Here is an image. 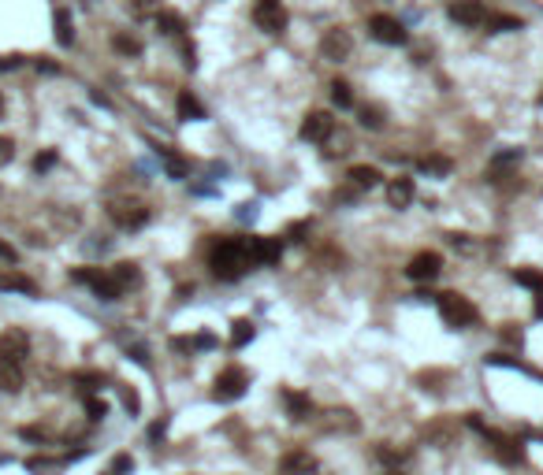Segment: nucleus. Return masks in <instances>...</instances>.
Here are the masks:
<instances>
[{"mask_svg":"<svg viewBox=\"0 0 543 475\" xmlns=\"http://www.w3.org/2000/svg\"><path fill=\"white\" fill-rule=\"evenodd\" d=\"M209 263H212V271L219 275V279H238L245 268H253L250 253H245V238H227V242H219L212 249Z\"/></svg>","mask_w":543,"mask_h":475,"instance_id":"f257e3e1","label":"nucleus"},{"mask_svg":"<svg viewBox=\"0 0 543 475\" xmlns=\"http://www.w3.org/2000/svg\"><path fill=\"white\" fill-rule=\"evenodd\" d=\"M439 315H443L447 327H473L476 323L473 301L461 294H439Z\"/></svg>","mask_w":543,"mask_h":475,"instance_id":"f03ea898","label":"nucleus"},{"mask_svg":"<svg viewBox=\"0 0 543 475\" xmlns=\"http://www.w3.org/2000/svg\"><path fill=\"white\" fill-rule=\"evenodd\" d=\"M108 216L115 219V227L138 230V227H146V223H149V208L138 204V201H112L108 204Z\"/></svg>","mask_w":543,"mask_h":475,"instance_id":"7ed1b4c3","label":"nucleus"},{"mask_svg":"<svg viewBox=\"0 0 543 475\" xmlns=\"http://www.w3.org/2000/svg\"><path fill=\"white\" fill-rule=\"evenodd\" d=\"M245 386H250V379H245V372L242 367H227L224 375L216 379V390H212V401H238L242 393H245Z\"/></svg>","mask_w":543,"mask_h":475,"instance_id":"20e7f679","label":"nucleus"},{"mask_svg":"<svg viewBox=\"0 0 543 475\" xmlns=\"http://www.w3.org/2000/svg\"><path fill=\"white\" fill-rule=\"evenodd\" d=\"M369 34L383 45H406V26L395 15H372L369 19Z\"/></svg>","mask_w":543,"mask_h":475,"instance_id":"39448f33","label":"nucleus"},{"mask_svg":"<svg viewBox=\"0 0 543 475\" xmlns=\"http://www.w3.org/2000/svg\"><path fill=\"white\" fill-rule=\"evenodd\" d=\"M75 282H86L89 289H94V294L101 297V301H115L123 294L120 286L112 282V275L108 271H101V268H89V271H75Z\"/></svg>","mask_w":543,"mask_h":475,"instance_id":"423d86ee","label":"nucleus"},{"mask_svg":"<svg viewBox=\"0 0 543 475\" xmlns=\"http://www.w3.org/2000/svg\"><path fill=\"white\" fill-rule=\"evenodd\" d=\"M331 134H335V119H331V112H309V115L302 119V141L320 145V141H328Z\"/></svg>","mask_w":543,"mask_h":475,"instance_id":"0eeeda50","label":"nucleus"},{"mask_svg":"<svg viewBox=\"0 0 543 475\" xmlns=\"http://www.w3.org/2000/svg\"><path fill=\"white\" fill-rule=\"evenodd\" d=\"M350 52H354V41H350L346 30H328L324 37H320V56H324L328 63H343Z\"/></svg>","mask_w":543,"mask_h":475,"instance_id":"6e6552de","label":"nucleus"},{"mask_svg":"<svg viewBox=\"0 0 543 475\" xmlns=\"http://www.w3.org/2000/svg\"><path fill=\"white\" fill-rule=\"evenodd\" d=\"M439 271H443V256L439 253H417L409 260V268H406V275L413 282H432Z\"/></svg>","mask_w":543,"mask_h":475,"instance_id":"1a4fd4ad","label":"nucleus"},{"mask_svg":"<svg viewBox=\"0 0 543 475\" xmlns=\"http://www.w3.org/2000/svg\"><path fill=\"white\" fill-rule=\"evenodd\" d=\"M245 253H250V263H276L283 242L279 238H245Z\"/></svg>","mask_w":543,"mask_h":475,"instance_id":"9d476101","label":"nucleus"},{"mask_svg":"<svg viewBox=\"0 0 543 475\" xmlns=\"http://www.w3.org/2000/svg\"><path fill=\"white\" fill-rule=\"evenodd\" d=\"M450 19L461 22V26H484L487 11H484L480 0H454V4H450Z\"/></svg>","mask_w":543,"mask_h":475,"instance_id":"9b49d317","label":"nucleus"},{"mask_svg":"<svg viewBox=\"0 0 543 475\" xmlns=\"http://www.w3.org/2000/svg\"><path fill=\"white\" fill-rule=\"evenodd\" d=\"M30 353V338H27V331H4L0 334V356H8V360H19L23 364V356Z\"/></svg>","mask_w":543,"mask_h":475,"instance_id":"f8f14e48","label":"nucleus"},{"mask_svg":"<svg viewBox=\"0 0 543 475\" xmlns=\"http://www.w3.org/2000/svg\"><path fill=\"white\" fill-rule=\"evenodd\" d=\"M253 22L261 26L264 34H279L283 26H287V11H283V4L279 8H268V4H257V11H253Z\"/></svg>","mask_w":543,"mask_h":475,"instance_id":"ddd939ff","label":"nucleus"},{"mask_svg":"<svg viewBox=\"0 0 543 475\" xmlns=\"http://www.w3.org/2000/svg\"><path fill=\"white\" fill-rule=\"evenodd\" d=\"M0 390H4V393L23 390V364H19V360H8V356H0Z\"/></svg>","mask_w":543,"mask_h":475,"instance_id":"4468645a","label":"nucleus"},{"mask_svg":"<svg viewBox=\"0 0 543 475\" xmlns=\"http://www.w3.org/2000/svg\"><path fill=\"white\" fill-rule=\"evenodd\" d=\"M387 201H391V208H406L413 201V178H391L387 182Z\"/></svg>","mask_w":543,"mask_h":475,"instance_id":"2eb2a0df","label":"nucleus"},{"mask_svg":"<svg viewBox=\"0 0 543 475\" xmlns=\"http://www.w3.org/2000/svg\"><path fill=\"white\" fill-rule=\"evenodd\" d=\"M346 178H350V186L357 190H372V186H380V171L376 167H369V164H357L346 171Z\"/></svg>","mask_w":543,"mask_h":475,"instance_id":"dca6fc26","label":"nucleus"},{"mask_svg":"<svg viewBox=\"0 0 543 475\" xmlns=\"http://www.w3.org/2000/svg\"><path fill=\"white\" fill-rule=\"evenodd\" d=\"M108 275H112V282L115 286H120V289H127V286H138V279H141V275H138V263H115V268H108Z\"/></svg>","mask_w":543,"mask_h":475,"instance_id":"f3484780","label":"nucleus"},{"mask_svg":"<svg viewBox=\"0 0 543 475\" xmlns=\"http://www.w3.org/2000/svg\"><path fill=\"white\" fill-rule=\"evenodd\" d=\"M283 405H287L290 419H305L309 408H313V401H309L305 393H298V390H287V393H283Z\"/></svg>","mask_w":543,"mask_h":475,"instance_id":"a211bd4d","label":"nucleus"},{"mask_svg":"<svg viewBox=\"0 0 543 475\" xmlns=\"http://www.w3.org/2000/svg\"><path fill=\"white\" fill-rule=\"evenodd\" d=\"M56 41L60 45H71L75 41V22H71V11L68 8H56Z\"/></svg>","mask_w":543,"mask_h":475,"instance_id":"6ab92c4d","label":"nucleus"},{"mask_svg":"<svg viewBox=\"0 0 543 475\" xmlns=\"http://www.w3.org/2000/svg\"><path fill=\"white\" fill-rule=\"evenodd\" d=\"M421 171H424V175H435V178H447L450 171H454V164H450L447 156H424Z\"/></svg>","mask_w":543,"mask_h":475,"instance_id":"aec40b11","label":"nucleus"},{"mask_svg":"<svg viewBox=\"0 0 543 475\" xmlns=\"http://www.w3.org/2000/svg\"><path fill=\"white\" fill-rule=\"evenodd\" d=\"M157 30L160 34H183L186 26H183V15H175V11H157Z\"/></svg>","mask_w":543,"mask_h":475,"instance_id":"412c9836","label":"nucleus"},{"mask_svg":"<svg viewBox=\"0 0 543 475\" xmlns=\"http://www.w3.org/2000/svg\"><path fill=\"white\" fill-rule=\"evenodd\" d=\"M283 464H287V471H294V475H309V471H317V460L309 457V453H290L287 460H283Z\"/></svg>","mask_w":543,"mask_h":475,"instance_id":"4be33fe9","label":"nucleus"},{"mask_svg":"<svg viewBox=\"0 0 543 475\" xmlns=\"http://www.w3.org/2000/svg\"><path fill=\"white\" fill-rule=\"evenodd\" d=\"M175 108H179V119H205V108H201V104L193 100L190 93H179Z\"/></svg>","mask_w":543,"mask_h":475,"instance_id":"5701e85b","label":"nucleus"},{"mask_svg":"<svg viewBox=\"0 0 543 475\" xmlns=\"http://www.w3.org/2000/svg\"><path fill=\"white\" fill-rule=\"evenodd\" d=\"M245 341H253V323L250 320H235V323H231V346L242 349Z\"/></svg>","mask_w":543,"mask_h":475,"instance_id":"b1692460","label":"nucleus"},{"mask_svg":"<svg viewBox=\"0 0 543 475\" xmlns=\"http://www.w3.org/2000/svg\"><path fill=\"white\" fill-rule=\"evenodd\" d=\"M513 282H517V286H528L532 294H543V275H539V271H532V268L513 271Z\"/></svg>","mask_w":543,"mask_h":475,"instance_id":"393cba45","label":"nucleus"},{"mask_svg":"<svg viewBox=\"0 0 543 475\" xmlns=\"http://www.w3.org/2000/svg\"><path fill=\"white\" fill-rule=\"evenodd\" d=\"M487 26H491V34H510V30H521V19H513V15H487Z\"/></svg>","mask_w":543,"mask_h":475,"instance_id":"a878e982","label":"nucleus"},{"mask_svg":"<svg viewBox=\"0 0 543 475\" xmlns=\"http://www.w3.org/2000/svg\"><path fill=\"white\" fill-rule=\"evenodd\" d=\"M27 468H30V471H37V475H56V471L63 468V460H49V457H30V460H27Z\"/></svg>","mask_w":543,"mask_h":475,"instance_id":"bb28decb","label":"nucleus"},{"mask_svg":"<svg viewBox=\"0 0 543 475\" xmlns=\"http://www.w3.org/2000/svg\"><path fill=\"white\" fill-rule=\"evenodd\" d=\"M331 104H335V108H354L350 86H346V82H335V86H331Z\"/></svg>","mask_w":543,"mask_h":475,"instance_id":"cd10ccee","label":"nucleus"},{"mask_svg":"<svg viewBox=\"0 0 543 475\" xmlns=\"http://www.w3.org/2000/svg\"><path fill=\"white\" fill-rule=\"evenodd\" d=\"M160 156H164V167H167V175H172V178H186V164L179 160L175 152H160Z\"/></svg>","mask_w":543,"mask_h":475,"instance_id":"c85d7f7f","label":"nucleus"},{"mask_svg":"<svg viewBox=\"0 0 543 475\" xmlns=\"http://www.w3.org/2000/svg\"><path fill=\"white\" fill-rule=\"evenodd\" d=\"M361 126L380 130V126H383V112H380V108H369V104H365V108H361Z\"/></svg>","mask_w":543,"mask_h":475,"instance_id":"c756f323","label":"nucleus"},{"mask_svg":"<svg viewBox=\"0 0 543 475\" xmlns=\"http://www.w3.org/2000/svg\"><path fill=\"white\" fill-rule=\"evenodd\" d=\"M115 48H120V52H127V56H138V52H141V45L134 41V37H127V34H115V41H112Z\"/></svg>","mask_w":543,"mask_h":475,"instance_id":"7c9ffc66","label":"nucleus"},{"mask_svg":"<svg viewBox=\"0 0 543 475\" xmlns=\"http://www.w3.org/2000/svg\"><path fill=\"white\" fill-rule=\"evenodd\" d=\"M131 468H134V460H131V457H127V453H120V457H115V460H112V471H115V475H127V471H131Z\"/></svg>","mask_w":543,"mask_h":475,"instance_id":"2f4dec72","label":"nucleus"},{"mask_svg":"<svg viewBox=\"0 0 543 475\" xmlns=\"http://www.w3.org/2000/svg\"><path fill=\"white\" fill-rule=\"evenodd\" d=\"M131 11L134 15H149V11H157V0H131Z\"/></svg>","mask_w":543,"mask_h":475,"instance_id":"473e14b6","label":"nucleus"},{"mask_svg":"<svg viewBox=\"0 0 543 475\" xmlns=\"http://www.w3.org/2000/svg\"><path fill=\"white\" fill-rule=\"evenodd\" d=\"M86 408H89V416H94V419H101V416L108 412V408H105V401H97V398H86Z\"/></svg>","mask_w":543,"mask_h":475,"instance_id":"72a5a7b5","label":"nucleus"},{"mask_svg":"<svg viewBox=\"0 0 543 475\" xmlns=\"http://www.w3.org/2000/svg\"><path fill=\"white\" fill-rule=\"evenodd\" d=\"M53 164H56V152H41V156L34 160V167H37V171H49Z\"/></svg>","mask_w":543,"mask_h":475,"instance_id":"f704fd0d","label":"nucleus"},{"mask_svg":"<svg viewBox=\"0 0 543 475\" xmlns=\"http://www.w3.org/2000/svg\"><path fill=\"white\" fill-rule=\"evenodd\" d=\"M23 438H34V442H45L49 434L41 431V427H23Z\"/></svg>","mask_w":543,"mask_h":475,"instance_id":"c9c22d12","label":"nucleus"},{"mask_svg":"<svg viewBox=\"0 0 543 475\" xmlns=\"http://www.w3.org/2000/svg\"><path fill=\"white\" fill-rule=\"evenodd\" d=\"M123 405L131 408V412H138V393L134 390H123Z\"/></svg>","mask_w":543,"mask_h":475,"instance_id":"e433bc0d","label":"nucleus"},{"mask_svg":"<svg viewBox=\"0 0 543 475\" xmlns=\"http://www.w3.org/2000/svg\"><path fill=\"white\" fill-rule=\"evenodd\" d=\"M0 260H8V263H15V249H11L8 242H0Z\"/></svg>","mask_w":543,"mask_h":475,"instance_id":"4c0bfd02","label":"nucleus"},{"mask_svg":"<svg viewBox=\"0 0 543 475\" xmlns=\"http://www.w3.org/2000/svg\"><path fill=\"white\" fill-rule=\"evenodd\" d=\"M305 230H309V223H294V227H290V238H294V242H302Z\"/></svg>","mask_w":543,"mask_h":475,"instance_id":"58836bf2","label":"nucleus"},{"mask_svg":"<svg viewBox=\"0 0 543 475\" xmlns=\"http://www.w3.org/2000/svg\"><path fill=\"white\" fill-rule=\"evenodd\" d=\"M8 156H11V141H0V164H4Z\"/></svg>","mask_w":543,"mask_h":475,"instance_id":"ea45409f","label":"nucleus"},{"mask_svg":"<svg viewBox=\"0 0 543 475\" xmlns=\"http://www.w3.org/2000/svg\"><path fill=\"white\" fill-rule=\"evenodd\" d=\"M536 320H543V294H536Z\"/></svg>","mask_w":543,"mask_h":475,"instance_id":"a19ab883","label":"nucleus"},{"mask_svg":"<svg viewBox=\"0 0 543 475\" xmlns=\"http://www.w3.org/2000/svg\"><path fill=\"white\" fill-rule=\"evenodd\" d=\"M261 4H268V8H279V0H261Z\"/></svg>","mask_w":543,"mask_h":475,"instance_id":"79ce46f5","label":"nucleus"},{"mask_svg":"<svg viewBox=\"0 0 543 475\" xmlns=\"http://www.w3.org/2000/svg\"><path fill=\"white\" fill-rule=\"evenodd\" d=\"M0 112H4V100H0Z\"/></svg>","mask_w":543,"mask_h":475,"instance_id":"37998d69","label":"nucleus"}]
</instances>
